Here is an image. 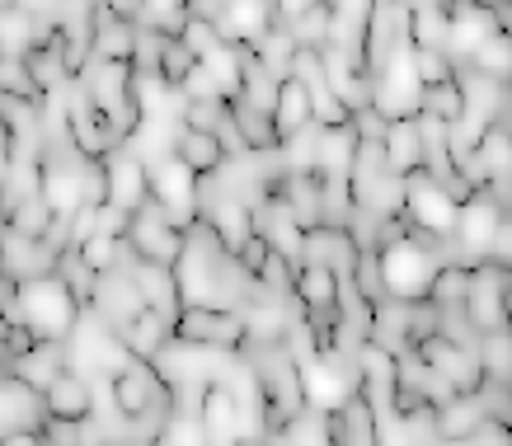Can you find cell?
Masks as SVG:
<instances>
[{"label": "cell", "instance_id": "b9f144b4", "mask_svg": "<svg viewBox=\"0 0 512 446\" xmlns=\"http://www.w3.org/2000/svg\"><path fill=\"white\" fill-rule=\"evenodd\" d=\"M160 52H165V33L137 29V43H132V71H156L160 76Z\"/></svg>", "mask_w": 512, "mask_h": 446}, {"label": "cell", "instance_id": "8fae6325", "mask_svg": "<svg viewBox=\"0 0 512 446\" xmlns=\"http://www.w3.org/2000/svg\"><path fill=\"white\" fill-rule=\"evenodd\" d=\"M99 170H104V188H109V202L113 207H123V212H137L151 202V170L141 165L137 155L118 146L99 160Z\"/></svg>", "mask_w": 512, "mask_h": 446}, {"label": "cell", "instance_id": "d590c367", "mask_svg": "<svg viewBox=\"0 0 512 446\" xmlns=\"http://www.w3.org/2000/svg\"><path fill=\"white\" fill-rule=\"evenodd\" d=\"M231 118V99H184L179 108V127L188 132H217Z\"/></svg>", "mask_w": 512, "mask_h": 446}, {"label": "cell", "instance_id": "9a60e30c", "mask_svg": "<svg viewBox=\"0 0 512 446\" xmlns=\"http://www.w3.org/2000/svg\"><path fill=\"white\" fill-rule=\"evenodd\" d=\"M43 395L24 385L10 367H0V432H38L43 428Z\"/></svg>", "mask_w": 512, "mask_h": 446}, {"label": "cell", "instance_id": "f907efd6", "mask_svg": "<svg viewBox=\"0 0 512 446\" xmlns=\"http://www.w3.org/2000/svg\"><path fill=\"white\" fill-rule=\"evenodd\" d=\"M0 277H5V254H0Z\"/></svg>", "mask_w": 512, "mask_h": 446}, {"label": "cell", "instance_id": "603a6c76", "mask_svg": "<svg viewBox=\"0 0 512 446\" xmlns=\"http://www.w3.org/2000/svg\"><path fill=\"white\" fill-rule=\"evenodd\" d=\"M470 273H475V263H466V259H442L437 263V273H433V282H428V306H437V310H461V301H466V292H470Z\"/></svg>", "mask_w": 512, "mask_h": 446}, {"label": "cell", "instance_id": "f546056e", "mask_svg": "<svg viewBox=\"0 0 512 446\" xmlns=\"http://www.w3.org/2000/svg\"><path fill=\"white\" fill-rule=\"evenodd\" d=\"M184 24H188V0H141L137 5V29L179 38Z\"/></svg>", "mask_w": 512, "mask_h": 446}, {"label": "cell", "instance_id": "1f68e13d", "mask_svg": "<svg viewBox=\"0 0 512 446\" xmlns=\"http://www.w3.org/2000/svg\"><path fill=\"white\" fill-rule=\"evenodd\" d=\"M409 47L447 52V10H442V5H419V10H409Z\"/></svg>", "mask_w": 512, "mask_h": 446}, {"label": "cell", "instance_id": "7a4b0ae2", "mask_svg": "<svg viewBox=\"0 0 512 446\" xmlns=\"http://www.w3.org/2000/svg\"><path fill=\"white\" fill-rule=\"evenodd\" d=\"M19 315H24V324H29L38 339H66L80 306L66 296V287L57 277L43 273V277H24L19 282Z\"/></svg>", "mask_w": 512, "mask_h": 446}, {"label": "cell", "instance_id": "e575fe53", "mask_svg": "<svg viewBox=\"0 0 512 446\" xmlns=\"http://www.w3.org/2000/svg\"><path fill=\"white\" fill-rule=\"evenodd\" d=\"M52 202L43 198V188L38 193H29V198L15 207V216H10V226H15L24 240H47V231H52Z\"/></svg>", "mask_w": 512, "mask_h": 446}, {"label": "cell", "instance_id": "277c9868", "mask_svg": "<svg viewBox=\"0 0 512 446\" xmlns=\"http://www.w3.org/2000/svg\"><path fill=\"white\" fill-rule=\"evenodd\" d=\"M508 306H512V273L503 263H475L470 273V292L461 301V315L475 334L503 329L508 324Z\"/></svg>", "mask_w": 512, "mask_h": 446}, {"label": "cell", "instance_id": "2e32d148", "mask_svg": "<svg viewBox=\"0 0 512 446\" xmlns=\"http://www.w3.org/2000/svg\"><path fill=\"white\" fill-rule=\"evenodd\" d=\"M90 15H94V38L90 52L99 62H132V43H137V24L123 15H113L104 0H90Z\"/></svg>", "mask_w": 512, "mask_h": 446}, {"label": "cell", "instance_id": "ffe728a7", "mask_svg": "<svg viewBox=\"0 0 512 446\" xmlns=\"http://www.w3.org/2000/svg\"><path fill=\"white\" fill-rule=\"evenodd\" d=\"M118 339H123V348L132 357H141V362H151V357L160 353V348H165V343L174 339V320H165V315H160V310H141L137 320L127 324V329H118Z\"/></svg>", "mask_w": 512, "mask_h": 446}, {"label": "cell", "instance_id": "e0dca14e", "mask_svg": "<svg viewBox=\"0 0 512 446\" xmlns=\"http://www.w3.org/2000/svg\"><path fill=\"white\" fill-rule=\"evenodd\" d=\"M90 310L104 324H113V329H127V324L137 320L146 306H141L137 287H132V277H127L123 268H113V273L99 277V292H94V306Z\"/></svg>", "mask_w": 512, "mask_h": 446}, {"label": "cell", "instance_id": "7c38bea8", "mask_svg": "<svg viewBox=\"0 0 512 446\" xmlns=\"http://www.w3.org/2000/svg\"><path fill=\"white\" fill-rule=\"evenodd\" d=\"M278 24V5L273 0H226V10L217 19V33L226 47H254L268 29Z\"/></svg>", "mask_w": 512, "mask_h": 446}, {"label": "cell", "instance_id": "83f0119b", "mask_svg": "<svg viewBox=\"0 0 512 446\" xmlns=\"http://www.w3.org/2000/svg\"><path fill=\"white\" fill-rule=\"evenodd\" d=\"M475 362H480V371L489 376V381H512V334L508 324L503 329H489V334H480L475 339Z\"/></svg>", "mask_w": 512, "mask_h": 446}, {"label": "cell", "instance_id": "60d3db41", "mask_svg": "<svg viewBox=\"0 0 512 446\" xmlns=\"http://www.w3.org/2000/svg\"><path fill=\"white\" fill-rule=\"evenodd\" d=\"M179 43H184L198 62H202V57H212L217 47H226V43H221V33H217V24H207V19H188L184 33H179Z\"/></svg>", "mask_w": 512, "mask_h": 446}, {"label": "cell", "instance_id": "d4e9b609", "mask_svg": "<svg viewBox=\"0 0 512 446\" xmlns=\"http://www.w3.org/2000/svg\"><path fill=\"white\" fill-rule=\"evenodd\" d=\"M231 123H235V132L245 137V146H249L254 155H273V151H278L273 113H264V108H254V104H245L240 94L231 99Z\"/></svg>", "mask_w": 512, "mask_h": 446}, {"label": "cell", "instance_id": "6da1fadb", "mask_svg": "<svg viewBox=\"0 0 512 446\" xmlns=\"http://www.w3.org/2000/svg\"><path fill=\"white\" fill-rule=\"evenodd\" d=\"M127 362H132V353L123 348L118 329L104 324L94 310H80L76 324H71V334H66V367L80 371V376H90V381H109Z\"/></svg>", "mask_w": 512, "mask_h": 446}, {"label": "cell", "instance_id": "681fc988", "mask_svg": "<svg viewBox=\"0 0 512 446\" xmlns=\"http://www.w3.org/2000/svg\"><path fill=\"white\" fill-rule=\"evenodd\" d=\"M0 367H10V357H5V339H0Z\"/></svg>", "mask_w": 512, "mask_h": 446}, {"label": "cell", "instance_id": "9c48e42d", "mask_svg": "<svg viewBox=\"0 0 512 446\" xmlns=\"http://www.w3.org/2000/svg\"><path fill=\"white\" fill-rule=\"evenodd\" d=\"M151 202L170 216L179 231H188L198 221V174L188 170L179 155H165L151 165Z\"/></svg>", "mask_w": 512, "mask_h": 446}, {"label": "cell", "instance_id": "74e56055", "mask_svg": "<svg viewBox=\"0 0 512 446\" xmlns=\"http://www.w3.org/2000/svg\"><path fill=\"white\" fill-rule=\"evenodd\" d=\"M80 259L104 277V273H113V268H123L127 263V245L123 240H113V235H90V240L80 245Z\"/></svg>", "mask_w": 512, "mask_h": 446}, {"label": "cell", "instance_id": "7402d4cb", "mask_svg": "<svg viewBox=\"0 0 512 446\" xmlns=\"http://www.w3.org/2000/svg\"><path fill=\"white\" fill-rule=\"evenodd\" d=\"M62 367H66V339H38V348H33V353H24V357H15V362H10V371H15L24 385H33L38 395H43L47 381H52Z\"/></svg>", "mask_w": 512, "mask_h": 446}, {"label": "cell", "instance_id": "4dcf8cb0", "mask_svg": "<svg viewBox=\"0 0 512 446\" xmlns=\"http://www.w3.org/2000/svg\"><path fill=\"white\" fill-rule=\"evenodd\" d=\"M461 90H456V76L442 80V85H423L419 90V118H433V123H461Z\"/></svg>", "mask_w": 512, "mask_h": 446}, {"label": "cell", "instance_id": "52a82bcc", "mask_svg": "<svg viewBox=\"0 0 512 446\" xmlns=\"http://www.w3.org/2000/svg\"><path fill=\"white\" fill-rule=\"evenodd\" d=\"M123 245L132 259H151V263H179V254H184V231L174 226L170 216L160 212L156 202H146V207H137L132 212V221H127V235Z\"/></svg>", "mask_w": 512, "mask_h": 446}, {"label": "cell", "instance_id": "ac0fdd59", "mask_svg": "<svg viewBox=\"0 0 512 446\" xmlns=\"http://www.w3.org/2000/svg\"><path fill=\"white\" fill-rule=\"evenodd\" d=\"M484 423H489V409H484L480 395H451L447 404H437L433 409V437L437 442H470Z\"/></svg>", "mask_w": 512, "mask_h": 446}, {"label": "cell", "instance_id": "f1b7e54d", "mask_svg": "<svg viewBox=\"0 0 512 446\" xmlns=\"http://www.w3.org/2000/svg\"><path fill=\"white\" fill-rule=\"evenodd\" d=\"M33 52V15L10 0V5H0V57H24Z\"/></svg>", "mask_w": 512, "mask_h": 446}, {"label": "cell", "instance_id": "5b68a950", "mask_svg": "<svg viewBox=\"0 0 512 446\" xmlns=\"http://www.w3.org/2000/svg\"><path fill=\"white\" fill-rule=\"evenodd\" d=\"M174 339L193 343V348H212V353H240L245 348V315L212 306H179Z\"/></svg>", "mask_w": 512, "mask_h": 446}, {"label": "cell", "instance_id": "4316f807", "mask_svg": "<svg viewBox=\"0 0 512 446\" xmlns=\"http://www.w3.org/2000/svg\"><path fill=\"white\" fill-rule=\"evenodd\" d=\"M292 292H296V301H301L306 310H334V306H339V277L329 273V268L301 263Z\"/></svg>", "mask_w": 512, "mask_h": 446}, {"label": "cell", "instance_id": "484cf974", "mask_svg": "<svg viewBox=\"0 0 512 446\" xmlns=\"http://www.w3.org/2000/svg\"><path fill=\"white\" fill-rule=\"evenodd\" d=\"M52 277L62 282L66 296H71L80 310L94 306V292H99V273H94L90 263L80 259V249H62V259L52 263Z\"/></svg>", "mask_w": 512, "mask_h": 446}, {"label": "cell", "instance_id": "ee69618b", "mask_svg": "<svg viewBox=\"0 0 512 446\" xmlns=\"http://www.w3.org/2000/svg\"><path fill=\"white\" fill-rule=\"evenodd\" d=\"M179 94H184V99H226V94H221V85L217 80H212V71H207V66H193V71H188L184 76V85H179Z\"/></svg>", "mask_w": 512, "mask_h": 446}, {"label": "cell", "instance_id": "f6af8a7d", "mask_svg": "<svg viewBox=\"0 0 512 446\" xmlns=\"http://www.w3.org/2000/svg\"><path fill=\"white\" fill-rule=\"evenodd\" d=\"M90 235H99V207L94 202H80L71 212V249H80Z\"/></svg>", "mask_w": 512, "mask_h": 446}, {"label": "cell", "instance_id": "44dd1931", "mask_svg": "<svg viewBox=\"0 0 512 446\" xmlns=\"http://www.w3.org/2000/svg\"><path fill=\"white\" fill-rule=\"evenodd\" d=\"M306 127H311V94H306L301 80L282 76L278 104H273V132H278V146L282 141H292L296 132H306Z\"/></svg>", "mask_w": 512, "mask_h": 446}, {"label": "cell", "instance_id": "30bf717a", "mask_svg": "<svg viewBox=\"0 0 512 446\" xmlns=\"http://www.w3.org/2000/svg\"><path fill=\"white\" fill-rule=\"evenodd\" d=\"M414 353H419L423 367L437 371V376H442L456 395H475V390H480L484 371H480V362H475V348H461V343H451V339H442V334H433V339H423Z\"/></svg>", "mask_w": 512, "mask_h": 446}, {"label": "cell", "instance_id": "4fadbf2b", "mask_svg": "<svg viewBox=\"0 0 512 446\" xmlns=\"http://www.w3.org/2000/svg\"><path fill=\"white\" fill-rule=\"evenodd\" d=\"M123 273L132 277V287H137V296H141V306H151V310H160L165 320H174L179 315V282H174V268L170 263H151V259H132L127 254V263H123Z\"/></svg>", "mask_w": 512, "mask_h": 446}, {"label": "cell", "instance_id": "f35d334b", "mask_svg": "<svg viewBox=\"0 0 512 446\" xmlns=\"http://www.w3.org/2000/svg\"><path fill=\"white\" fill-rule=\"evenodd\" d=\"M409 66H414V80L419 85H442V80L456 76L447 52H433V47H409Z\"/></svg>", "mask_w": 512, "mask_h": 446}, {"label": "cell", "instance_id": "3957f363", "mask_svg": "<svg viewBox=\"0 0 512 446\" xmlns=\"http://www.w3.org/2000/svg\"><path fill=\"white\" fill-rule=\"evenodd\" d=\"M400 193H404V202H400L404 221H409L414 231H428L437 245H447V254H451V235H456V202L447 198V188L433 184L423 170H414V174H404L400 179Z\"/></svg>", "mask_w": 512, "mask_h": 446}, {"label": "cell", "instance_id": "ba28073f", "mask_svg": "<svg viewBox=\"0 0 512 446\" xmlns=\"http://www.w3.org/2000/svg\"><path fill=\"white\" fill-rule=\"evenodd\" d=\"M109 390H113L118 414H123L127 423H137V418L151 414V409H174L170 385L160 381V371L151 367V362H141V357H132L118 376H109Z\"/></svg>", "mask_w": 512, "mask_h": 446}, {"label": "cell", "instance_id": "d6986e66", "mask_svg": "<svg viewBox=\"0 0 512 446\" xmlns=\"http://www.w3.org/2000/svg\"><path fill=\"white\" fill-rule=\"evenodd\" d=\"M381 151H386V174L390 179H404L423 165V141H419V113L414 118H390L386 137H381Z\"/></svg>", "mask_w": 512, "mask_h": 446}, {"label": "cell", "instance_id": "8992f818", "mask_svg": "<svg viewBox=\"0 0 512 446\" xmlns=\"http://www.w3.org/2000/svg\"><path fill=\"white\" fill-rule=\"evenodd\" d=\"M381 254V277H386V296L395 301H423L428 296V282L437 273V254L409 245V240H395V245L376 249Z\"/></svg>", "mask_w": 512, "mask_h": 446}, {"label": "cell", "instance_id": "7dc6e473", "mask_svg": "<svg viewBox=\"0 0 512 446\" xmlns=\"http://www.w3.org/2000/svg\"><path fill=\"white\" fill-rule=\"evenodd\" d=\"M235 446H268V442H264V437H240Z\"/></svg>", "mask_w": 512, "mask_h": 446}, {"label": "cell", "instance_id": "c3c4849f", "mask_svg": "<svg viewBox=\"0 0 512 446\" xmlns=\"http://www.w3.org/2000/svg\"><path fill=\"white\" fill-rule=\"evenodd\" d=\"M118 446H156V442H146V437H127V442H118Z\"/></svg>", "mask_w": 512, "mask_h": 446}, {"label": "cell", "instance_id": "7bdbcfd3", "mask_svg": "<svg viewBox=\"0 0 512 446\" xmlns=\"http://www.w3.org/2000/svg\"><path fill=\"white\" fill-rule=\"evenodd\" d=\"M348 123H353V132H357V141H381L386 137V113H376L372 104L367 108H353V113H348Z\"/></svg>", "mask_w": 512, "mask_h": 446}, {"label": "cell", "instance_id": "bcb514c9", "mask_svg": "<svg viewBox=\"0 0 512 446\" xmlns=\"http://www.w3.org/2000/svg\"><path fill=\"white\" fill-rule=\"evenodd\" d=\"M0 446H43V437L38 432H0Z\"/></svg>", "mask_w": 512, "mask_h": 446}, {"label": "cell", "instance_id": "836d02e7", "mask_svg": "<svg viewBox=\"0 0 512 446\" xmlns=\"http://www.w3.org/2000/svg\"><path fill=\"white\" fill-rule=\"evenodd\" d=\"M329 19H334V10H329L325 0H315V5H306L296 19H287V33H292V43L296 47H325V38H329Z\"/></svg>", "mask_w": 512, "mask_h": 446}, {"label": "cell", "instance_id": "ab89813d", "mask_svg": "<svg viewBox=\"0 0 512 446\" xmlns=\"http://www.w3.org/2000/svg\"><path fill=\"white\" fill-rule=\"evenodd\" d=\"M193 66H198V57H193V52H188V47L179 43V38H165V52H160V80L179 90V85H184V76L193 71Z\"/></svg>", "mask_w": 512, "mask_h": 446}, {"label": "cell", "instance_id": "8d00e7d4", "mask_svg": "<svg viewBox=\"0 0 512 446\" xmlns=\"http://www.w3.org/2000/svg\"><path fill=\"white\" fill-rule=\"evenodd\" d=\"M348 282H353V292L367 301V306H376L381 296H386V277H381V254L376 249H362L353 263V273H348Z\"/></svg>", "mask_w": 512, "mask_h": 446}, {"label": "cell", "instance_id": "5bb4252c", "mask_svg": "<svg viewBox=\"0 0 512 446\" xmlns=\"http://www.w3.org/2000/svg\"><path fill=\"white\" fill-rule=\"evenodd\" d=\"M43 409L47 418H66V423H85L94 414V381L80 371L62 367L43 390Z\"/></svg>", "mask_w": 512, "mask_h": 446}, {"label": "cell", "instance_id": "d6a6232c", "mask_svg": "<svg viewBox=\"0 0 512 446\" xmlns=\"http://www.w3.org/2000/svg\"><path fill=\"white\" fill-rule=\"evenodd\" d=\"M470 71H480L489 80H512V43L508 33H489L480 47H475V57H470Z\"/></svg>", "mask_w": 512, "mask_h": 446}, {"label": "cell", "instance_id": "cb8c5ba5", "mask_svg": "<svg viewBox=\"0 0 512 446\" xmlns=\"http://www.w3.org/2000/svg\"><path fill=\"white\" fill-rule=\"evenodd\" d=\"M174 155H179L198 179H207V174H217L221 165H226V151H221L217 132H188V127H179V137H174Z\"/></svg>", "mask_w": 512, "mask_h": 446}]
</instances>
